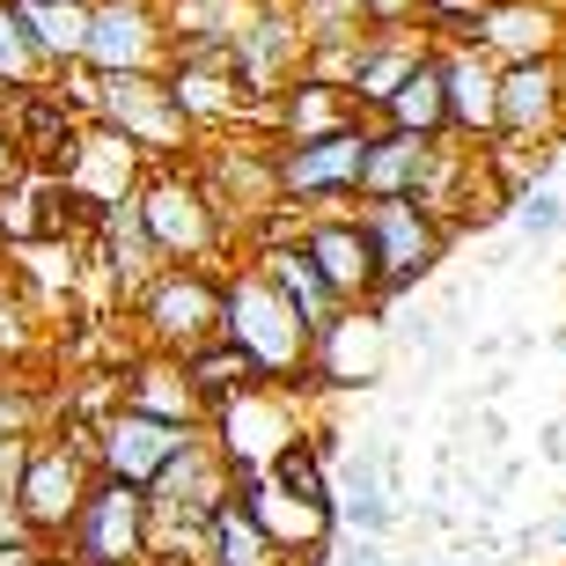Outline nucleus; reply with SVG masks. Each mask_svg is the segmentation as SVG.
<instances>
[{"mask_svg":"<svg viewBox=\"0 0 566 566\" xmlns=\"http://www.w3.org/2000/svg\"><path fill=\"white\" fill-rule=\"evenodd\" d=\"M22 22V38L38 44V60H74L82 52V30H88V8L82 0H8Z\"/></svg>","mask_w":566,"mask_h":566,"instance_id":"dca6fc26","label":"nucleus"},{"mask_svg":"<svg viewBox=\"0 0 566 566\" xmlns=\"http://www.w3.org/2000/svg\"><path fill=\"white\" fill-rule=\"evenodd\" d=\"M82 52L96 66H147L155 52V22H147L140 0H104V8H88V30H82Z\"/></svg>","mask_w":566,"mask_h":566,"instance_id":"1a4fd4ad","label":"nucleus"},{"mask_svg":"<svg viewBox=\"0 0 566 566\" xmlns=\"http://www.w3.org/2000/svg\"><path fill=\"white\" fill-rule=\"evenodd\" d=\"M213 559H221V566H265V559H273V537L258 530V515L213 507Z\"/></svg>","mask_w":566,"mask_h":566,"instance_id":"412c9836","label":"nucleus"},{"mask_svg":"<svg viewBox=\"0 0 566 566\" xmlns=\"http://www.w3.org/2000/svg\"><path fill=\"white\" fill-rule=\"evenodd\" d=\"M273 287L287 294V310L302 316V332H310V338L338 324V316H332V302H338V294L324 287V273L310 265V251H273Z\"/></svg>","mask_w":566,"mask_h":566,"instance_id":"f3484780","label":"nucleus"},{"mask_svg":"<svg viewBox=\"0 0 566 566\" xmlns=\"http://www.w3.org/2000/svg\"><path fill=\"white\" fill-rule=\"evenodd\" d=\"M140 229H147L155 251L191 258V251L213 243V213H207V199H199L191 185H147L140 191Z\"/></svg>","mask_w":566,"mask_h":566,"instance_id":"0eeeda50","label":"nucleus"},{"mask_svg":"<svg viewBox=\"0 0 566 566\" xmlns=\"http://www.w3.org/2000/svg\"><path fill=\"white\" fill-rule=\"evenodd\" d=\"M346 118H338V82H302L287 104V133L294 140H316V133H338Z\"/></svg>","mask_w":566,"mask_h":566,"instance_id":"5701e85b","label":"nucleus"},{"mask_svg":"<svg viewBox=\"0 0 566 566\" xmlns=\"http://www.w3.org/2000/svg\"><path fill=\"white\" fill-rule=\"evenodd\" d=\"M360 229H368V251H376V287H405V280H420L441 258L434 213H427L412 191H405V199H376V213H368Z\"/></svg>","mask_w":566,"mask_h":566,"instance_id":"f03ea898","label":"nucleus"},{"mask_svg":"<svg viewBox=\"0 0 566 566\" xmlns=\"http://www.w3.org/2000/svg\"><path fill=\"white\" fill-rule=\"evenodd\" d=\"M427 163V133H382V140H368V155H360V177L354 185H368L376 199H405L412 191V177H420Z\"/></svg>","mask_w":566,"mask_h":566,"instance_id":"2eb2a0df","label":"nucleus"},{"mask_svg":"<svg viewBox=\"0 0 566 566\" xmlns=\"http://www.w3.org/2000/svg\"><path fill=\"white\" fill-rule=\"evenodd\" d=\"M559 118V74L545 60H515L493 82V126L501 133H545Z\"/></svg>","mask_w":566,"mask_h":566,"instance_id":"6e6552de","label":"nucleus"},{"mask_svg":"<svg viewBox=\"0 0 566 566\" xmlns=\"http://www.w3.org/2000/svg\"><path fill=\"white\" fill-rule=\"evenodd\" d=\"M258 382V360L243 346H213V354L191 360V390H207V398H229V390H251Z\"/></svg>","mask_w":566,"mask_h":566,"instance_id":"4be33fe9","label":"nucleus"},{"mask_svg":"<svg viewBox=\"0 0 566 566\" xmlns=\"http://www.w3.org/2000/svg\"><path fill=\"white\" fill-rule=\"evenodd\" d=\"M251 515H258L265 537H302V545H316L324 523H332L324 501H302V493H287V485H251Z\"/></svg>","mask_w":566,"mask_h":566,"instance_id":"a211bd4d","label":"nucleus"},{"mask_svg":"<svg viewBox=\"0 0 566 566\" xmlns=\"http://www.w3.org/2000/svg\"><path fill=\"white\" fill-rule=\"evenodd\" d=\"M22 507H15V493H0V545H22Z\"/></svg>","mask_w":566,"mask_h":566,"instance_id":"cd10ccee","label":"nucleus"},{"mask_svg":"<svg viewBox=\"0 0 566 566\" xmlns=\"http://www.w3.org/2000/svg\"><path fill=\"white\" fill-rule=\"evenodd\" d=\"M15 163V140H8V126H0V169Z\"/></svg>","mask_w":566,"mask_h":566,"instance_id":"c85d7f7f","label":"nucleus"},{"mask_svg":"<svg viewBox=\"0 0 566 566\" xmlns=\"http://www.w3.org/2000/svg\"><path fill=\"white\" fill-rule=\"evenodd\" d=\"M390 118H398L405 133H427V140H434V133L449 126V96H441V66H420V60H412V74H405V82L390 88Z\"/></svg>","mask_w":566,"mask_h":566,"instance_id":"6ab92c4d","label":"nucleus"},{"mask_svg":"<svg viewBox=\"0 0 566 566\" xmlns=\"http://www.w3.org/2000/svg\"><path fill=\"white\" fill-rule=\"evenodd\" d=\"M310 265L324 273L332 294H368L376 287V251H368V229H346V221H324L310 235Z\"/></svg>","mask_w":566,"mask_h":566,"instance_id":"f8f14e48","label":"nucleus"},{"mask_svg":"<svg viewBox=\"0 0 566 566\" xmlns=\"http://www.w3.org/2000/svg\"><path fill=\"white\" fill-rule=\"evenodd\" d=\"M427 8H471V0H427Z\"/></svg>","mask_w":566,"mask_h":566,"instance_id":"c756f323","label":"nucleus"},{"mask_svg":"<svg viewBox=\"0 0 566 566\" xmlns=\"http://www.w3.org/2000/svg\"><path fill=\"white\" fill-rule=\"evenodd\" d=\"M360 155H368V133L360 126H338V133H316V140H294V155L280 163V191H338L360 177Z\"/></svg>","mask_w":566,"mask_h":566,"instance_id":"39448f33","label":"nucleus"},{"mask_svg":"<svg viewBox=\"0 0 566 566\" xmlns=\"http://www.w3.org/2000/svg\"><path fill=\"white\" fill-rule=\"evenodd\" d=\"M273 479L287 485V493H302V501H324V507H332V479H324L316 449H302V441H280V449H273Z\"/></svg>","mask_w":566,"mask_h":566,"instance_id":"b1692460","label":"nucleus"},{"mask_svg":"<svg viewBox=\"0 0 566 566\" xmlns=\"http://www.w3.org/2000/svg\"><path fill=\"white\" fill-rule=\"evenodd\" d=\"M15 507H22V523H30V530L74 523V507H82V471H74V457H30V463H22Z\"/></svg>","mask_w":566,"mask_h":566,"instance_id":"9d476101","label":"nucleus"},{"mask_svg":"<svg viewBox=\"0 0 566 566\" xmlns=\"http://www.w3.org/2000/svg\"><path fill=\"white\" fill-rule=\"evenodd\" d=\"M74 523H82V559L88 566H126V559H140V552H147V501L133 493L126 479L82 493Z\"/></svg>","mask_w":566,"mask_h":566,"instance_id":"20e7f679","label":"nucleus"},{"mask_svg":"<svg viewBox=\"0 0 566 566\" xmlns=\"http://www.w3.org/2000/svg\"><path fill=\"white\" fill-rule=\"evenodd\" d=\"M30 66H38V44L22 38L15 8L0 0V82H8V88H22V82H30Z\"/></svg>","mask_w":566,"mask_h":566,"instance_id":"393cba45","label":"nucleus"},{"mask_svg":"<svg viewBox=\"0 0 566 566\" xmlns=\"http://www.w3.org/2000/svg\"><path fill=\"white\" fill-rule=\"evenodd\" d=\"M221 316H229V338L258 360V368H294L302 346H310L302 316L287 310V294H280L273 280H235V287L221 294Z\"/></svg>","mask_w":566,"mask_h":566,"instance_id":"f257e3e1","label":"nucleus"},{"mask_svg":"<svg viewBox=\"0 0 566 566\" xmlns=\"http://www.w3.org/2000/svg\"><path fill=\"white\" fill-rule=\"evenodd\" d=\"M96 104L104 118L118 126V140H140V147H177L185 140V104L169 82H147L140 66H111L96 82Z\"/></svg>","mask_w":566,"mask_h":566,"instance_id":"7ed1b4c3","label":"nucleus"},{"mask_svg":"<svg viewBox=\"0 0 566 566\" xmlns=\"http://www.w3.org/2000/svg\"><path fill=\"white\" fill-rule=\"evenodd\" d=\"M177 441H185V427H177V420H155V412H118V420L104 427L111 479H126V485H155V471H163V463L177 457Z\"/></svg>","mask_w":566,"mask_h":566,"instance_id":"423d86ee","label":"nucleus"},{"mask_svg":"<svg viewBox=\"0 0 566 566\" xmlns=\"http://www.w3.org/2000/svg\"><path fill=\"white\" fill-rule=\"evenodd\" d=\"M479 38L515 52V60H545L552 38H559V22H552L545 0H501V8H485L479 15Z\"/></svg>","mask_w":566,"mask_h":566,"instance_id":"4468645a","label":"nucleus"},{"mask_svg":"<svg viewBox=\"0 0 566 566\" xmlns=\"http://www.w3.org/2000/svg\"><path fill=\"white\" fill-rule=\"evenodd\" d=\"M441 96H449V118L457 126H493V74L471 52L441 66Z\"/></svg>","mask_w":566,"mask_h":566,"instance_id":"aec40b11","label":"nucleus"},{"mask_svg":"<svg viewBox=\"0 0 566 566\" xmlns=\"http://www.w3.org/2000/svg\"><path fill=\"white\" fill-rule=\"evenodd\" d=\"M66 155H74V169H66V191H74V199L111 207V199L126 191L133 155L118 147V133H74V140H66Z\"/></svg>","mask_w":566,"mask_h":566,"instance_id":"9b49d317","label":"nucleus"},{"mask_svg":"<svg viewBox=\"0 0 566 566\" xmlns=\"http://www.w3.org/2000/svg\"><path fill=\"white\" fill-rule=\"evenodd\" d=\"M559 199H552V191H523V229L530 235H552V229H559Z\"/></svg>","mask_w":566,"mask_h":566,"instance_id":"bb28decb","label":"nucleus"},{"mask_svg":"<svg viewBox=\"0 0 566 566\" xmlns=\"http://www.w3.org/2000/svg\"><path fill=\"white\" fill-rule=\"evenodd\" d=\"M412 74V52H376V60H354V96H376L390 104V88Z\"/></svg>","mask_w":566,"mask_h":566,"instance_id":"a878e982","label":"nucleus"},{"mask_svg":"<svg viewBox=\"0 0 566 566\" xmlns=\"http://www.w3.org/2000/svg\"><path fill=\"white\" fill-rule=\"evenodd\" d=\"M147 316H155V332H163V338H185V346H191L199 332H213V316H221V294H213L199 273H177V280H163V287H155Z\"/></svg>","mask_w":566,"mask_h":566,"instance_id":"ddd939ff","label":"nucleus"}]
</instances>
